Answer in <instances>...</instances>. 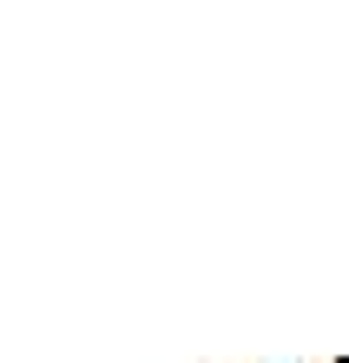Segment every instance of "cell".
<instances>
[{"mask_svg": "<svg viewBox=\"0 0 349 363\" xmlns=\"http://www.w3.org/2000/svg\"><path fill=\"white\" fill-rule=\"evenodd\" d=\"M336 363H349V357H336Z\"/></svg>", "mask_w": 349, "mask_h": 363, "instance_id": "6da1fadb", "label": "cell"}]
</instances>
